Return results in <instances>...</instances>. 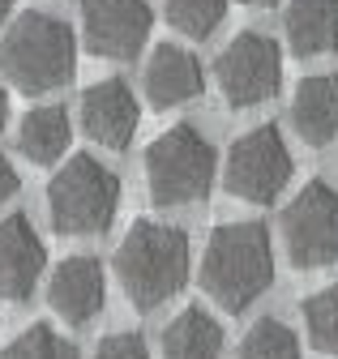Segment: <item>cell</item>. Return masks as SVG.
I'll list each match as a JSON object with an SVG mask.
<instances>
[{"label": "cell", "instance_id": "cell-10", "mask_svg": "<svg viewBox=\"0 0 338 359\" xmlns=\"http://www.w3.org/2000/svg\"><path fill=\"white\" fill-rule=\"evenodd\" d=\"M81 128L86 137L99 142L103 150H129L133 137H137V124H142V107H137V95L124 77H103L95 86L81 90Z\"/></svg>", "mask_w": 338, "mask_h": 359}, {"label": "cell", "instance_id": "cell-18", "mask_svg": "<svg viewBox=\"0 0 338 359\" xmlns=\"http://www.w3.org/2000/svg\"><path fill=\"white\" fill-rule=\"evenodd\" d=\"M300 317H304V330H309L313 351L338 359V283H330V287L304 295Z\"/></svg>", "mask_w": 338, "mask_h": 359}, {"label": "cell", "instance_id": "cell-13", "mask_svg": "<svg viewBox=\"0 0 338 359\" xmlns=\"http://www.w3.org/2000/svg\"><path fill=\"white\" fill-rule=\"evenodd\" d=\"M142 90H146V103L154 111H172V107L193 103L205 90V69L189 48H180V43H158L146 60Z\"/></svg>", "mask_w": 338, "mask_h": 359}, {"label": "cell", "instance_id": "cell-14", "mask_svg": "<svg viewBox=\"0 0 338 359\" xmlns=\"http://www.w3.org/2000/svg\"><path fill=\"white\" fill-rule=\"evenodd\" d=\"M291 128L313 146L325 150L338 137V77L334 73H313L300 77L291 90Z\"/></svg>", "mask_w": 338, "mask_h": 359}, {"label": "cell", "instance_id": "cell-12", "mask_svg": "<svg viewBox=\"0 0 338 359\" xmlns=\"http://www.w3.org/2000/svg\"><path fill=\"white\" fill-rule=\"evenodd\" d=\"M43 265H48V248L39 240L34 222L26 214L0 218V299L26 304L43 278Z\"/></svg>", "mask_w": 338, "mask_h": 359}, {"label": "cell", "instance_id": "cell-25", "mask_svg": "<svg viewBox=\"0 0 338 359\" xmlns=\"http://www.w3.org/2000/svg\"><path fill=\"white\" fill-rule=\"evenodd\" d=\"M240 5H248V9H270V5H278V0H240Z\"/></svg>", "mask_w": 338, "mask_h": 359}, {"label": "cell", "instance_id": "cell-17", "mask_svg": "<svg viewBox=\"0 0 338 359\" xmlns=\"http://www.w3.org/2000/svg\"><path fill=\"white\" fill-rule=\"evenodd\" d=\"M223 355V325L201 304L176 312L163 330V359H219Z\"/></svg>", "mask_w": 338, "mask_h": 359}, {"label": "cell", "instance_id": "cell-7", "mask_svg": "<svg viewBox=\"0 0 338 359\" xmlns=\"http://www.w3.org/2000/svg\"><path fill=\"white\" fill-rule=\"evenodd\" d=\"M291 150L283 142L278 124H257L240 133L223 158V184L231 197L252 201V205H274L283 189L291 184Z\"/></svg>", "mask_w": 338, "mask_h": 359}, {"label": "cell", "instance_id": "cell-15", "mask_svg": "<svg viewBox=\"0 0 338 359\" xmlns=\"http://www.w3.org/2000/svg\"><path fill=\"white\" fill-rule=\"evenodd\" d=\"M283 39L300 60L330 56L338 48V0H287Z\"/></svg>", "mask_w": 338, "mask_h": 359}, {"label": "cell", "instance_id": "cell-26", "mask_svg": "<svg viewBox=\"0 0 338 359\" xmlns=\"http://www.w3.org/2000/svg\"><path fill=\"white\" fill-rule=\"evenodd\" d=\"M13 13V0H0V26H5V18Z\"/></svg>", "mask_w": 338, "mask_h": 359}, {"label": "cell", "instance_id": "cell-11", "mask_svg": "<svg viewBox=\"0 0 338 359\" xmlns=\"http://www.w3.org/2000/svg\"><path fill=\"white\" fill-rule=\"evenodd\" d=\"M48 304L60 321L77 325H90L99 312L107 308V274L103 265L86 252H73L65 261H56L52 278H48Z\"/></svg>", "mask_w": 338, "mask_h": 359}, {"label": "cell", "instance_id": "cell-6", "mask_svg": "<svg viewBox=\"0 0 338 359\" xmlns=\"http://www.w3.org/2000/svg\"><path fill=\"white\" fill-rule=\"evenodd\" d=\"M278 236L295 269H334L338 265V189L309 180L278 214Z\"/></svg>", "mask_w": 338, "mask_h": 359}, {"label": "cell", "instance_id": "cell-4", "mask_svg": "<svg viewBox=\"0 0 338 359\" xmlns=\"http://www.w3.org/2000/svg\"><path fill=\"white\" fill-rule=\"evenodd\" d=\"M146 189L150 201L163 210L176 205H197L210 197L219 171V154L210 146V137L197 124H172L146 146Z\"/></svg>", "mask_w": 338, "mask_h": 359}, {"label": "cell", "instance_id": "cell-16", "mask_svg": "<svg viewBox=\"0 0 338 359\" xmlns=\"http://www.w3.org/2000/svg\"><path fill=\"white\" fill-rule=\"evenodd\" d=\"M69 137H73L69 111L56 107V103L30 107V111L18 120V150H22L34 167H52V163H60L65 150H69Z\"/></svg>", "mask_w": 338, "mask_h": 359}, {"label": "cell", "instance_id": "cell-23", "mask_svg": "<svg viewBox=\"0 0 338 359\" xmlns=\"http://www.w3.org/2000/svg\"><path fill=\"white\" fill-rule=\"evenodd\" d=\"M18 189H22V175L13 171V163H9V154H5V150H0V205H5V201H9V197L18 193Z\"/></svg>", "mask_w": 338, "mask_h": 359}, {"label": "cell", "instance_id": "cell-21", "mask_svg": "<svg viewBox=\"0 0 338 359\" xmlns=\"http://www.w3.org/2000/svg\"><path fill=\"white\" fill-rule=\"evenodd\" d=\"M0 359H77V346H73L56 325L34 321V325H26V330L5 346V355H0Z\"/></svg>", "mask_w": 338, "mask_h": 359}, {"label": "cell", "instance_id": "cell-24", "mask_svg": "<svg viewBox=\"0 0 338 359\" xmlns=\"http://www.w3.org/2000/svg\"><path fill=\"white\" fill-rule=\"evenodd\" d=\"M9 124V95H5V86H0V128Z\"/></svg>", "mask_w": 338, "mask_h": 359}, {"label": "cell", "instance_id": "cell-1", "mask_svg": "<svg viewBox=\"0 0 338 359\" xmlns=\"http://www.w3.org/2000/svg\"><path fill=\"white\" fill-rule=\"evenodd\" d=\"M189 261L193 252H189L184 227H172V222H158V218H137L116 244L111 274L137 312H154L184 291Z\"/></svg>", "mask_w": 338, "mask_h": 359}, {"label": "cell", "instance_id": "cell-5", "mask_svg": "<svg viewBox=\"0 0 338 359\" xmlns=\"http://www.w3.org/2000/svg\"><path fill=\"white\" fill-rule=\"evenodd\" d=\"M120 210V175L95 154H69L48 180V218L60 236H103Z\"/></svg>", "mask_w": 338, "mask_h": 359}, {"label": "cell", "instance_id": "cell-9", "mask_svg": "<svg viewBox=\"0 0 338 359\" xmlns=\"http://www.w3.org/2000/svg\"><path fill=\"white\" fill-rule=\"evenodd\" d=\"M150 26V0H81V43L99 60H133Z\"/></svg>", "mask_w": 338, "mask_h": 359}, {"label": "cell", "instance_id": "cell-22", "mask_svg": "<svg viewBox=\"0 0 338 359\" xmlns=\"http://www.w3.org/2000/svg\"><path fill=\"white\" fill-rule=\"evenodd\" d=\"M90 359H150V346H146V338L133 334V330H116V334H107V338L95 346Z\"/></svg>", "mask_w": 338, "mask_h": 359}, {"label": "cell", "instance_id": "cell-3", "mask_svg": "<svg viewBox=\"0 0 338 359\" xmlns=\"http://www.w3.org/2000/svg\"><path fill=\"white\" fill-rule=\"evenodd\" d=\"M0 73L22 95H52L77 73V34L43 9H26L0 34Z\"/></svg>", "mask_w": 338, "mask_h": 359}, {"label": "cell", "instance_id": "cell-2", "mask_svg": "<svg viewBox=\"0 0 338 359\" xmlns=\"http://www.w3.org/2000/svg\"><path fill=\"white\" fill-rule=\"evenodd\" d=\"M274 283V244L266 222L240 218L210 231L201 252V291L223 312L252 308Z\"/></svg>", "mask_w": 338, "mask_h": 359}, {"label": "cell", "instance_id": "cell-20", "mask_svg": "<svg viewBox=\"0 0 338 359\" xmlns=\"http://www.w3.org/2000/svg\"><path fill=\"white\" fill-rule=\"evenodd\" d=\"M163 9L184 39H210L227 18V0H163Z\"/></svg>", "mask_w": 338, "mask_h": 359}, {"label": "cell", "instance_id": "cell-19", "mask_svg": "<svg viewBox=\"0 0 338 359\" xmlns=\"http://www.w3.org/2000/svg\"><path fill=\"white\" fill-rule=\"evenodd\" d=\"M240 359H300V338L278 317H257L240 338Z\"/></svg>", "mask_w": 338, "mask_h": 359}, {"label": "cell", "instance_id": "cell-8", "mask_svg": "<svg viewBox=\"0 0 338 359\" xmlns=\"http://www.w3.org/2000/svg\"><path fill=\"white\" fill-rule=\"evenodd\" d=\"M215 86L227 107H262L283 86V48L262 30H240L215 56Z\"/></svg>", "mask_w": 338, "mask_h": 359}]
</instances>
